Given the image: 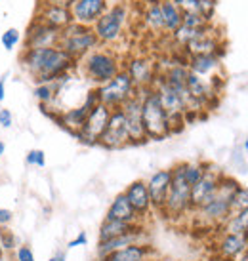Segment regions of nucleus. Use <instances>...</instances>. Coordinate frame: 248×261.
<instances>
[{"instance_id":"nucleus-33","label":"nucleus","mask_w":248,"mask_h":261,"mask_svg":"<svg viewBox=\"0 0 248 261\" xmlns=\"http://www.w3.org/2000/svg\"><path fill=\"white\" fill-rule=\"evenodd\" d=\"M19 40H21V33L15 29V27H10V29L4 31L2 37H0V42H2V46H4L8 51L14 50L15 46L19 44Z\"/></svg>"},{"instance_id":"nucleus-49","label":"nucleus","mask_w":248,"mask_h":261,"mask_svg":"<svg viewBox=\"0 0 248 261\" xmlns=\"http://www.w3.org/2000/svg\"><path fill=\"white\" fill-rule=\"evenodd\" d=\"M242 149H244V152H248V139H244V143H242Z\"/></svg>"},{"instance_id":"nucleus-23","label":"nucleus","mask_w":248,"mask_h":261,"mask_svg":"<svg viewBox=\"0 0 248 261\" xmlns=\"http://www.w3.org/2000/svg\"><path fill=\"white\" fill-rule=\"evenodd\" d=\"M185 90H187V94H189L193 99H197L205 109L210 105L212 99H214L216 94H218V90L212 86L210 80L201 79V76H197V74H193V73L187 74V80H185Z\"/></svg>"},{"instance_id":"nucleus-26","label":"nucleus","mask_w":248,"mask_h":261,"mask_svg":"<svg viewBox=\"0 0 248 261\" xmlns=\"http://www.w3.org/2000/svg\"><path fill=\"white\" fill-rule=\"evenodd\" d=\"M105 218L124 221V223H143V221H139L138 214L134 212V208L130 206V202H128V198H126L124 193H118L113 198V202L109 204V210L105 214Z\"/></svg>"},{"instance_id":"nucleus-7","label":"nucleus","mask_w":248,"mask_h":261,"mask_svg":"<svg viewBox=\"0 0 248 261\" xmlns=\"http://www.w3.org/2000/svg\"><path fill=\"white\" fill-rule=\"evenodd\" d=\"M58 46L63 51H67L75 61H81L92 50L100 48V40H97L92 27L79 25V23L73 21L71 25H67L65 29L59 31Z\"/></svg>"},{"instance_id":"nucleus-44","label":"nucleus","mask_w":248,"mask_h":261,"mask_svg":"<svg viewBox=\"0 0 248 261\" xmlns=\"http://www.w3.org/2000/svg\"><path fill=\"white\" fill-rule=\"evenodd\" d=\"M6 80H8V73L0 76V103L6 99Z\"/></svg>"},{"instance_id":"nucleus-15","label":"nucleus","mask_w":248,"mask_h":261,"mask_svg":"<svg viewBox=\"0 0 248 261\" xmlns=\"http://www.w3.org/2000/svg\"><path fill=\"white\" fill-rule=\"evenodd\" d=\"M59 44V31L42 23L40 19H33L23 37V50H37V48H50Z\"/></svg>"},{"instance_id":"nucleus-48","label":"nucleus","mask_w":248,"mask_h":261,"mask_svg":"<svg viewBox=\"0 0 248 261\" xmlns=\"http://www.w3.org/2000/svg\"><path fill=\"white\" fill-rule=\"evenodd\" d=\"M4 255H6V252H4V248H2V244H0V261L4 259Z\"/></svg>"},{"instance_id":"nucleus-5","label":"nucleus","mask_w":248,"mask_h":261,"mask_svg":"<svg viewBox=\"0 0 248 261\" xmlns=\"http://www.w3.org/2000/svg\"><path fill=\"white\" fill-rule=\"evenodd\" d=\"M170 170H172V181L161 216L168 221H180L191 216V185L183 177L182 162H178Z\"/></svg>"},{"instance_id":"nucleus-3","label":"nucleus","mask_w":248,"mask_h":261,"mask_svg":"<svg viewBox=\"0 0 248 261\" xmlns=\"http://www.w3.org/2000/svg\"><path fill=\"white\" fill-rule=\"evenodd\" d=\"M77 67L81 69L82 76L94 88H97L109 82L111 79H115L122 71V59L117 51L100 46L90 51L88 56H84Z\"/></svg>"},{"instance_id":"nucleus-16","label":"nucleus","mask_w":248,"mask_h":261,"mask_svg":"<svg viewBox=\"0 0 248 261\" xmlns=\"http://www.w3.org/2000/svg\"><path fill=\"white\" fill-rule=\"evenodd\" d=\"M109 6V0H75L69 6V12H71V17H73L75 23L94 27V23L107 12Z\"/></svg>"},{"instance_id":"nucleus-52","label":"nucleus","mask_w":248,"mask_h":261,"mask_svg":"<svg viewBox=\"0 0 248 261\" xmlns=\"http://www.w3.org/2000/svg\"><path fill=\"white\" fill-rule=\"evenodd\" d=\"M0 2H2V0H0Z\"/></svg>"},{"instance_id":"nucleus-32","label":"nucleus","mask_w":248,"mask_h":261,"mask_svg":"<svg viewBox=\"0 0 248 261\" xmlns=\"http://www.w3.org/2000/svg\"><path fill=\"white\" fill-rule=\"evenodd\" d=\"M248 208V187H242L239 185L237 191L231 196V212H239V210H246Z\"/></svg>"},{"instance_id":"nucleus-21","label":"nucleus","mask_w":248,"mask_h":261,"mask_svg":"<svg viewBox=\"0 0 248 261\" xmlns=\"http://www.w3.org/2000/svg\"><path fill=\"white\" fill-rule=\"evenodd\" d=\"M221 38L214 33V29L205 31L199 38H195L193 42H189L185 48H183V54L185 58H191V56H203V54H221Z\"/></svg>"},{"instance_id":"nucleus-46","label":"nucleus","mask_w":248,"mask_h":261,"mask_svg":"<svg viewBox=\"0 0 248 261\" xmlns=\"http://www.w3.org/2000/svg\"><path fill=\"white\" fill-rule=\"evenodd\" d=\"M235 261H248V250H246V252H242V254L239 255V257H237Z\"/></svg>"},{"instance_id":"nucleus-8","label":"nucleus","mask_w":248,"mask_h":261,"mask_svg":"<svg viewBox=\"0 0 248 261\" xmlns=\"http://www.w3.org/2000/svg\"><path fill=\"white\" fill-rule=\"evenodd\" d=\"M95 94H97V101L113 111L120 109L132 95L138 94V88L134 86L128 73L122 69L115 79H111L109 82L95 88Z\"/></svg>"},{"instance_id":"nucleus-22","label":"nucleus","mask_w":248,"mask_h":261,"mask_svg":"<svg viewBox=\"0 0 248 261\" xmlns=\"http://www.w3.org/2000/svg\"><path fill=\"white\" fill-rule=\"evenodd\" d=\"M37 19H40L42 23L50 25L54 29H65L67 25L73 23V17H71V12L69 8L63 6H52V4H38L37 8Z\"/></svg>"},{"instance_id":"nucleus-17","label":"nucleus","mask_w":248,"mask_h":261,"mask_svg":"<svg viewBox=\"0 0 248 261\" xmlns=\"http://www.w3.org/2000/svg\"><path fill=\"white\" fill-rule=\"evenodd\" d=\"M130 206L134 208V212L138 214L139 221H145L149 216H153V204H151V196H149V191H147V183L143 179H136L132 181L128 187L122 191Z\"/></svg>"},{"instance_id":"nucleus-38","label":"nucleus","mask_w":248,"mask_h":261,"mask_svg":"<svg viewBox=\"0 0 248 261\" xmlns=\"http://www.w3.org/2000/svg\"><path fill=\"white\" fill-rule=\"evenodd\" d=\"M14 252H15V261H37L35 259V252L27 244H19Z\"/></svg>"},{"instance_id":"nucleus-29","label":"nucleus","mask_w":248,"mask_h":261,"mask_svg":"<svg viewBox=\"0 0 248 261\" xmlns=\"http://www.w3.org/2000/svg\"><path fill=\"white\" fill-rule=\"evenodd\" d=\"M159 6H161L162 23H164V33L172 35L182 25V19H183L182 10L176 6L174 0H159Z\"/></svg>"},{"instance_id":"nucleus-1","label":"nucleus","mask_w":248,"mask_h":261,"mask_svg":"<svg viewBox=\"0 0 248 261\" xmlns=\"http://www.w3.org/2000/svg\"><path fill=\"white\" fill-rule=\"evenodd\" d=\"M19 61H21L23 71L29 74L35 84L61 79L63 74H69L79 65V61H75L59 46L23 50L21 56H19Z\"/></svg>"},{"instance_id":"nucleus-2","label":"nucleus","mask_w":248,"mask_h":261,"mask_svg":"<svg viewBox=\"0 0 248 261\" xmlns=\"http://www.w3.org/2000/svg\"><path fill=\"white\" fill-rule=\"evenodd\" d=\"M239 187V181L231 175L224 174L219 179L218 191L206 204L193 212L195 225H205L208 229H219L226 223V219L231 216V196Z\"/></svg>"},{"instance_id":"nucleus-14","label":"nucleus","mask_w":248,"mask_h":261,"mask_svg":"<svg viewBox=\"0 0 248 261\" xmlns=\"http://www.w3.org/2000/svg\"><path fill=\"white\" fill-rule=\"evenodd\" d=\"M97 145L105 147V149H124V147L130 145V136H128V130H126V120H124V115L120 109H113L109 116V124L103 132L102 139Z\"/></svg>"},{"instance_id":"nucleus-20","label":"nucleus","mask_w":248,"mask_h":261,"mask_svg":"<svg viewBox=\"0 0 248 261\" xmlns=\"http://www.w3.org/2000/svg\"><path fill=\"white\" fill-rule=\"evenodd\" d=\"M187 69H189V73L197 74L201 79L210 80L212 76H218L221 71V54L191 56L187 58Z\"/></svg>"},{"instance_id":"nucleus-27","label":"nucleus","mask_w":248,"mask_h":261,"mask_svg":"<svg viewBox=\"0 0 248 261\" xmlns=\"http://www.w3.org/2000/svg\"><path fill=\"white\" fill-rule=\"evenodd\" d=\"M141 223H124V221H117V219H103L102 225H100V231H97V242H103V240L115 239V237H120V234H126V232L138 229Z\"/></svg>"},{"instance_id":"nucleus-12","label":"nucleus","mask_w":248,"mask_h":261,"mask_svg":"<svg viewBox=\"0 0 248 261\" xmlns=\"http://www.w3.org/2000/svg\"><path fill=\"white\" fill-rule=\"evenodd\" d=\"M122 69L128 73L138 90L153 88V82L159 74V63H155V59L145 58V56H134L126 59V63H122Z\"/></svg>"},{"instance_id":"nucleus-53","label":"nucleus","mask_w":248,"mask_h":261,"mask_svg":"<svg viewBox=\"0 0 248 261\" xmlns=\"http://www.w3.org/2000/svg\"><path fill=\"white\" fill-rule=\"evenodd\" d=\"M14 261H15V259H14Z\"/></svg>"},{"instance_id":"nucleus-43","label":"nucleus","mask_w":248,"mask_h":261,"mask_svg":"<svg viewBox=\"0 0 248 261\" xmlns=\"http://www.w3.org/2000/svg\"><path fill=\"white\" fill-rule=\"evenodd\" d=\"M75 0H38V4H52V6H63L69 8Z\"/></svg>"},{"instance_id":"nucleus-47","label":"nucleus","mask_w":248,"mask_h":261,"mask_svg":"<svg viewBox=\"0 0 248 261\" xmlns=\"http://www.w3.org/2000/svg\"><path fill=\"white\" fill-rule=\"evenodd\" d=\"M4 151H6V143H4V141H2V139H0V156H2V154H4Z\"/></svg>"},{"instance_id":"nucleus-13","label":"nucleus","mask_w":248,"mask_h":261,"mask_svg":"<svg viewBox=\"0 0 248 261\" xmlns=\"http://www.w3.org/2000/svg\"><path fill=\"white\" fill-rule=\"evenodd\" d=\"M126 120V130L130 136V145H141L147 143V134L143 128V120H141V95L139 92L136 95H132L128 101L120 107Z\"/></svg>"},{"instance_id":"nucleus-9","label":"nucleus","mask_w":248,"mask_h":261,"mask_svg":"<svg viewBox=\"0 0 248 261\" xmlns=\"http://www.w3.org/2000/svg\"><path fill=\"white\" fill-rule=\"evenodd\" d=\"M97 103H100V101H97L95 88H92V90L86 94V97H84V101H82L79 107H73V109H61L59 113H56V115H54V118H52V120H56V122H58L63 130L69 132V134L77 136V134L81 132L82 126H84V120H86V116H88V113H90V109H92V107H95Z\"/></svg>"},{"instance_id":"nucleus-39","label":"nucleus","mask_w":248,"mask_h":261,"mask_svg":"<svg viewBox=\"0 0 248 261\" xmlns=\"http://www.w3.org/2000/svg\"><path fill=\"white\" fill-rule=\"evenodd\" d=\"M174 2L182 10V14H197L199 0H174Z\"/></svg>"},{"instance_id":"nucleus-18","label":"nucleus","mask_w":248,"mask_h":261,"mask_svg":"<svg viewBox=\"0 0 248 261\" xmlns=\"http://www.w3.org/2000/svg\"><path fill=\"white\" fill-rule=\"evenodd\" d=\"M145 231H147L145 225L141 223L138 229H134V231L126 232V234H120V237H115V239L97 242V246H95V257H97V259H103V257H107V255L113 254V252H117V250H122V248L130 246V244L145 242V237H147Z\"/></svg>"},{"instance_id":"nucleus-35","label":"nucleus","mask_w":248,"mask_h":261,"mask_svg":"<svg viewBox=\"0 0 248 261\" xmlns=\"http://www.w3.org/2000/svg\"><path fill=\"white\" fill-rule=\"evenodd\" d=\"M0 244L4 248V252H12V250H15V248L19 246L15 234L8 227H0Z\"/></svg>"},{"instance_id":"nucleus-31","label":"nucleus","mask_w":248,"mask_h":261,"mask_svg":"<svg viewBox=\"0 0 248 261\" xmlns=\"http://www.w3.org/2000/svg\"><path fill=\"white\" fill-rule=\"evenodd\" d=\"M205 168H206V162H201V160H187V162H182V172H183L185 181L193 187V185L203 177Z\"/></svg>"},{"instance_id":"nucleus-24","label":"nucleus","mask_w":248,"mask_h":261,"mask_svg":"<svg viewBox=\"0 0 248 261\" xmlns=\"http://www.w3.org/2000/svg\"><path fill=\"white\" fill-rule=\"evenodd\" d=\"M219 257H224L227 261H235L242 252L248 250V242L244 239V234H233V232H221L216 244Z\"/></svg>"},{"instance_id":"nucleus-30","label":"nucleus","mask_w":248,"mask_h":261,"mask_svg":"<svg viewBox=\"0 0 248 261\" xmlns=\"http://www.w3.org/2000/svg\"><path fill=\"white\" fill-rule=\"evenodd\" d=\"M248 229V208L246 210L231 212V216L226 219V223L219 227L221 232H233V234H244Z\"/></svg>"},{"instance_id":"nucleus-10","label":"nucleus","mask_w":248,"mask_h":261,"mask_svg":"<svg viewBox=\"0 0 248 261\" xmlns=\"http://www.w3.org/2000/svg\"><path fill=\"white\" fill-rule=\"evenodd\" d=\"M109 116H111L109 107L97 103L95 107L90 109L86 120H84V126H82L81 132L75 138L79 139L81 143H84V145H97L103 136V132L107 128V124H109Z\"/></svg>"},{"instance_id":"nucleus-28","label":"nucleus","mask_w":248,"mask_h":261,"mask_svg":"<svg viewBox=\"0 0 248 261\" xmlns=\"http://www.w3.org/2000/svg\"><path fill=\"white\" fill-rule=\"evenodd\" d=\"M143 25L147 31H151L153 35H164V23H162V14L161 6H159V0H149L143 8V14H141Z\"/></svg>"},{"instance_id":"nucleus-34","label":"nucleus","mask_w":248,"mask_h":261,"mask_svg":"<svg viewBox=\"0 0 248 261\" xmlns=\"http://www.w3.org/2000/svg\"><path fill=\"white\" fill-rule=\"evenodd\" d=\"M197 14L208 23H212L214 21V15H216V0H199Z\"/></svg>"},{"instance_id":"nucleus-42","label":"nucleus","mask_w":248,"mask_h":261,"mask_svg":"<svg viewBox=\"0 0 248 261\" xmlns=\"http://www.w3.org/2000/svg\"><path fill=\"white\" fill-rule=\"evenodd\" d=\"M14 219V214L8 208H0V227H8Z\"/></svg>"},{"instance_id":"nucleus-6","label":"nucleus","mask_w":248,"mask_h":261,"mask_svg":"<svg viewBox=\"0 0 248 261\" xmlns=\"http://www.w3.org/2000/svg\"><path fill=\"white\" fill-rule=\"evenodd\" d=\"M130 10L124 2H115L107 8V12L94 23V33L100 46H113L124 37V31L128 25Z\"/></svg>"},{"instance_id":"nucleus-41","label":"nucleus","mask_w":248,"mask_h":261,"mask_svg":"<svg viewBox=\"0 0 248 261\" xmlns=\"http://www.w3.org/2000/svg\"><path fill=\"white\" fill-rule=\"evenodd\" d=\"M88 244V237L86 232H79L77 237H75L73 240H69V244H67V248L71 250V248H77V246H86Z\"/></svg>"},{"instance_id":"nucleus-40","label":"nucleus","mask_w":248,"mask_h":261,"mask_svg":"<svg viewBox=\"0 0 248 261\" xmlns=\"http://www.w3.org/2000/svg\"><path fill=\"white\" fill-rule=\"evenodd\" d=\"M14 124V115L10 109H0V126L2 128H12Z\"/></svg>"},{"instance_id":"nucleus-19","label":"nucleus","mask_w":248,"mask_h":261,"mask_svg":"<svg viewBox=\"0 0 248 261\" xmlns=\"http://www.w3.org/2000/svg\"><path fill=\"white\" fill-rule=\"evenodd\" d=\"M170 181H172V170H157L149 179H147V191L151 196V204H153V210L157 214H161L166 202L168 189H170Z\"/></svg>"},{"instance_id":"nucleus-37","label":"nucleus","mask_w":248,"mask_h":261,"mask_svg":"<svg viewBox=\"0 0 248 261\" xmlns=\"http://www.w3.org/2000/svg\"><path fill=\"white\" fill-rule=\"evenodd\" d=\"M25 162L29 166H37V168H44L46 166V154H44L42 149H31L25 156Z\"/></svg>"},{"instance_id":"nucleus-25","label":"nucleus","mask_w":248,"mask_h":261,"mask_svg":"<svg viewBox=\"0 0 248 261\" xmlns=\"http://www.w3.org/2000/svg\"><path fill=\"white\" fill-rule=\"evenodd\" d=\"M153 246H149L145 242H138V244H130L122 250H117V252H113L107 257L97 261H147L153 259Z\"/></svg>"},{"instance_id":"nucleus-4","label":"nucleus","mask_w":248,"mask_h":261,"mask_svg":"<svg viewBox=\"0 0 248 261\" xmlns=\"http://www.w3.org/2000/svg\"><path fill=\"white\" fill-rule=\"evenodd\" d=\"M141 95V120H143V128H145L147 139H164L172 136L170 132V122H168V115L164 107L161 105V99L153 88H143L138 90Z\"/></svg>"},{"instance_id":"nucleus-36","label":"nucleus","mask_w":248,"mask_h":261,"mask_svg":"<svg viewBox=\"0 0 248 261\" xmlns=\"http://www.w3.org/2000/svg\"><path fill=\"white\" fill-rule=\"evenodd\" d=\"M182 25L191 27V29H206V27L212 25V23H208L206 19H203L199 14H183Z\"/></svg>"},{"instance_id":"nucleus-50","label":"nucleus","mask_w":248,"mask_h":261,"mask_svg":"<svg viewBox=\"0 0 248 261\" xmlns=\"http://www.w3.org/2000/svg\"><path fill=\"white\" fill-rule=\"evenodd\" d=\"M244 239H246V242H248V229L244 231Z\"/></svg>"},{"instance_id":"nucleus-45","label":"nucleus","mask_w":248,"mask_h":261,"mask_svg":"<svg viewBox=\"0 0 248 261\" xmlns=\"http://www.w3.org/2000/svg\"><path fill=\"white\" fill-rule=\"evenodd\" d=\"M48 261H65V254H63V252H59V254L52 255V257Z\"/></svg>"},{"instance_id":"nucleus-51","label":"nucleus","mask_w":248,"mask_h":261,"mask_svg":"<svg viewBox=\"0 0 248 261\" xmlns=\"http://www.w3.org/2000/svg\"><path fill=\"white\" fill-rule=\"evenodd\" d=\"M147 261H157V259H147Z\"/></svg>"},{"instance_id":"nucleus-11","label":"nucleus","mask_w":248,"mask_h":261,"mask_svg":"<svg viewBox=\"0 0 248 261\" xmlns=\"http://www.w3.org/2000/svg\"><path fill=\"white\" fill-rule=\"evenodd\" d=\"M221 175H224V172H221L218 166L206 162L203 177L191 187V214L197 210V208H201L203 204L208 202L212 196L216 195Z\"/></svg>"}]
</instances>
